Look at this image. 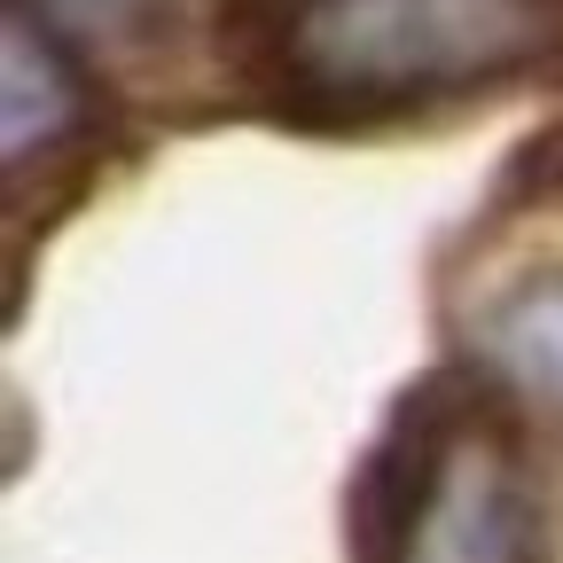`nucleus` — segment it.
I'll return each mask as SVG.
<instances>
[{
	"label": "nucleus",
	"mask_w": 563,
	"mask_h": 563,
	"mask_svg": "<svg viewBox=\"0 0 563 563\" xmlns=\"http://www.w3.org/2000/svg\"><path fill=\"white\" fill-rule=\"evenodd\" d=\"M0 133H9V165L24 173L32 157L63 150L70 133L87 125V79L70 47L55 40L47 16H32V0H9V24H0Z\"/></svg>",
	"instance_id": "nucleus-3"
},
{
	"label": "nucleus",
	"mask_w": 563,
	"mask_h": 563,
	"mask_svg": "<svg viewBox=\"0 0 563 563\" xmlns=\"http://www.w3.org/2000/svg\"><path fill=\"white\" fill-rule=\"evenodd\" d=\"M525 165H532V180H540V188H548V196H563V125H555V133H548V141H540V150H532V157H525Z\"/></svg>",
	"instance_id": "nucleus-5"
},
{
	"label": "nucleus",
	"mask_w": 563,
	"mask_h": 563,
	"mask_svg": "<svg viewBox=\"0 0 563 563\" xmlns=\"http://www.w3.org/2000/svg\"><path fill=\"white\" fill-rule=\"evenodd\" d=\"M243 63L282 118L391 125L563 63V0H266Z\"/></svg>",
	"instance_id": "nucleus-1"
},
{
	"label": "nucleus",
	"mask_w": 563,
	"mask_h": 563,
	"mask_svg": "<svg viewBox=\"0 0 563 563\" xmlns=\"http://www.w3.org/2000/svg\"><path fill=\"white\" fill-rule=\"evenodd\" d=\"M352 563H548L540 477L509 407L477 384H422L352 485Z\"/></svg>",
	"instance_id": "nucleus-2"
},
{
	"label": "nucleus",
	"mask_w": 563,
	"mask_h": 563,
	"mask_svg": "<svg viewBox=\"0 0 563 563\" xmlns=\"http://www.w3.org/2000/svg\"><path fill=\"white\" fill-rule=\"evenodd\" d=\"M470 344H477L493 384H509L540 407H563V258L501 282V290L477 306Z\"/></svg>",
	"instance_id": "nucleus-4"
}]
</instances>
